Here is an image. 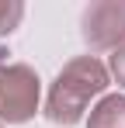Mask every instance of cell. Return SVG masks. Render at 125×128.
Returning a JSON list of instances; mask_svg holds the SVG:
<instances>
[{
  "instance_id": "2",
  "label": "cell",
  "mask_w": 125,
  "mask_h": 128,
  "mask_svg": "<svg viewBox=\"0 0 125 128\" xmlns=\"http://www.w3.org/2000/svg\"><path fill=\"white\" fill-rule=\"evenodd\" d=\"M42 100V80L28 62H0V121L24 125Z\"/></svg>"
},
{
  "instance_id": "5",
  "label": "cell",
  "mask_w": 125,
  "mask_h": 128,
  "mask_svg": "<svg viewBox=\"0 0 125 128\" xmlns=\"http://www.w3.org/2000/svg\"><path fill=\"white\" fill-rule=\"evenodd\" d=\"M21 18H24V4L21 0H0V38L18 31Z\"/></svg>"
},
{
  "instance_id": "6",
  "label": "cell",
  "mask_w": 125,
  "mask_h": 128,
  "mask_svg": "<svg viewBox=\"0 0 125 128\" xmlns=\"http://www.w3.org/2000/svg\"><path fill=\"white\" fill-rule=\"evenodd\" d=\"M108 73H111V80L118 86H125V42L108 56Z\"/></svg>"
},
{
  "instance_id": "3",
  "label": "cell",
  "mask_w": 125,
  "mask_h": 128,
  "mask_svg": "<svg viewBox=\"0 0 125 128\" xmlns=\"http://www.w3.org/2000/svg\"><path fill=\"white\" fill-rule=\"evenodd\" d=\"M80 35L94 52H115L125 42V0H94L83 7Z\"/></svg>"
},
{
  "instance_id": "4",
  "label": "cell",
  "mask_w": 125,
  "mask_h": 128,
  "mask_svg": "<svg viewBox=\"0 0 125 128\" xmlns=\"http://www.w3.org/2000/svg\"><path fill=\"white\" fill-rule=\"evenodd\" d=\"M87 128H125V94H104L90 107Z\"/></svg>"
},
{
  "instance_id": "7",
  "label": "cell",
  "mask_w": 125,
  "mask_h": 128,
  "mask_svg": "<svg viewBox=\"0 0 125 128\" xmlns=\"http://www.w3.org/2000/svg\"><path fill=\"white\" fill-rule=\"evenodd\" d=\"M0 128H4V125H0Z\"/></svg>"
},
{
  "instance_id": "1",
  "label": "cell",
  "mask_w": 125,
  "mask_h": 128,
  "mask_svg": "<svg viewBox=\"0 0 125 128\" xmlns=\"http://www.w3.org/2000/svg\"><path fill=\"white\" fill-rule=\"evenodd\" d=\"M111 83V73L97 56H77L56 73L45 97V118L52 125H77L83 121L90 100H101Z\"/></svg>"
}]
</instances>
